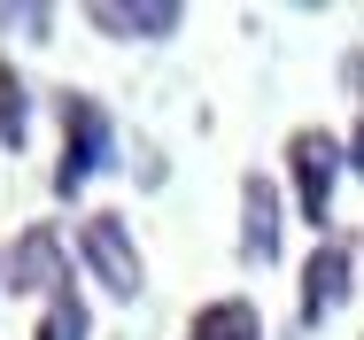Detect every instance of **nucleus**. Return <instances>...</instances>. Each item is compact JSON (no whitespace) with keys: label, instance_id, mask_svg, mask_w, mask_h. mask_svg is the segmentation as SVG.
Wrapping results in <instances>:
<instances>
[{"label":"nucleus","instance_id":"3","mask_svg":"<svg viewBox=\"0 0 364 340\" xmlns=\"http://www.w3.org/2000/svg\"><path fill=\"white\" fill-rule=\"evenodd\" d=\"M341 170H349V147L333 132H318V124H302L287 139V178H294V209H302V224H318V240H326V224H333V186H341Z\"/></svg>","mask_w":364,"mask_h":340},{"label":"nucleus","instance_id":"7","mask_svg":"<svg viewBox=\"0 0 364 340\" xmlns=\"http://www.w3.org/2000/svg\"><path fill=\"white\" fill-rule=\"evenodd\" d=\"M85 23L109 31V39H171V31L186 23V8H178V0H93Z\"/></svg>","mask_w":364,"mask_h":340},{"label":"nucleus","instance_id":"5","mask_svg":"<svg viewBox=\"0 0 364 340\" xmlns=\"http://www.w3.org/2000/svg\"><path fill=\"white\" fill-rule=\"evenodd\" d=\"M349 294H357V248L326 232V240L310 248V263H302V325L341 317V309H349Z\"/></svg>","mask_w":364,"mask_h":340},{"label":"nucleus","instance_id":"6","mask_svg":"<svg viewBox=\"0 0 364 340\" xmlns=\"http://www.w3.org/2000/svg\"><path fill=\"white\" fill-rule=\"evenodd\" d=\"M0 286L8 294H70V248H63V232H47V224H31L16 248H8V263H0Z\"/></svg>","mask_w":364,"mask_h":340},{"label":"nucleus","instance_id":"9","mask_svg":"<svg viewBox=\"0 0 364 340\" xmlns=\"http://www.w3.org/2000/svg\"><path fill=\"white\" fill-rule=\"evenodd\" d=\"M31 340H93V309L77 302V286L47 302V317H39V333H31Z\"/></svg>","mask_w":364,"mask_h":340},{"label":"nucleus","instance_id":"10","mask_svg":"<svg viewBox=\"0 0 364 340\" xmlns=\"http://www.w3.org/2000/svg\"><path fill=\"white\" fill-rule=\"evenodd\" d=\"M23 132H31V85L0 70V147H23Z\"/></svg>","mask_w":364,"mask_h":340},{"label":"nucleus","instance_id":"4","mask_svg":"<svg viewBox=\"0 0 364 340\" xmlns=\"http://www.w3.org/2000/svg\"><path fill=\"white\" fill-rule=\"evenodd\" d=\"M279 248H287V194H279L272 170H248L240 178V263L272 271Z\"/></svg>","mask_w":364,"mask_h":340},{"label":"nucleus","instance_id":"2","mask_svg":"<svg viewBox=\"0 0 364 340\" xmlns=\"http://www.w3.org/2000/svg\"><path fill=\"white\" fill-rule=\"evenodd\" d=\"M101 170H117V116L93 93H63V170H55V194H77Z\"/></svg>","mask_w":364,"mask_h":340},{"label":"nucleus","instance_id":"1","mask_svg":"<svg viewBox=\"0 0 364 340\" xmlns=\"http://www.w3.org/2000/svg\"><path fill=\"white\" fill-rule=\"evenodd\" d=\"M77 263H85V278H93L109 302H140L147 263H140V240H132V224H124L117 209L77 216Z\"/></svg>","mask_w":364,"mask_h":340},{"label":"nucleus","instance_id":"11","mask_svg":"<svg viewBox=\"0 0 364 340\" xmlns=\"http://www.w3.org/2000/svg\"><path fill=\"white\" fill-rule=\"evenodd\" d=\"M341 147H349V170H364V116H357V132L341 139Z\"/></svg>","mask_w":364,"mask_h":340},{"label":"nucleus","instance_id":"8","mask_svg":"<svg viewBox=\"0 0 364 340\" xmlns=\"http://www.w3.org/2000/svg\"><path fill=\"white\" fill-rule=\"evenodd\" d=\"M186 340H264V309L248 294H225V302H202Z\"/></svg>","mask_w":364,"mask_h":340}]
</instances>
